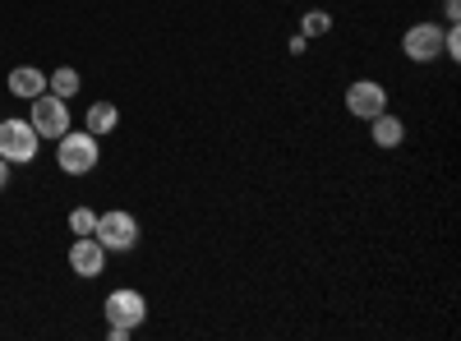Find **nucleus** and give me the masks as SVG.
I'll return each mask as SVG.
<instances>
[{
  "label": "nucleus",
  "instance_id": "nucleus-19",
  "mask_svg": "<svg viewBox=\"0 0 461 341\" xmlns=\"http://www.w3.org/2000/svg\"><path fill=\"white\" fill-rule=\"evenodd\" d=\"M10 171H14V166H10L5 157H0V189H5V184H10Z\"/></svg>",
  "mask_w": 461,
  "mask_h": 341
},
{
  "label": "nucleus",
  "instance_id": "nucleus-10",
  "mask_svg": "<svg viewBox=\"0 0 461 341\" xmlns=\"http://www.w3.org/2000/svg\"><path fill=\"white\" fill-rule=\"evenodd\" d=\"M365 125H369V139L378 148H402L406 143V121L397 116V111H378V116L365 121Z\"/></svg>",
  "mask_w": 461,
  "mask_h": 341
},
{
  "label": "nucleus",
  "instance_id": "nucleus-2",
  "mask_svg": "<svg viewBox=\"0 0 461 341\" xmlns=\"http://www.w3.org/2000/svg\"><path fill=\"white\" fill-rule=\"evenodd\" d=\"M93 236L102 240L106 254H134L139 240H143V226H139V217L125 212V208H106V212H97Z\"/></svg>",
  "mask_w": 461,
  "mask_h": 341
},
{
  "label": "nucleus",
  "instance_id": "nucleus-18",
  "mask_svg": "<svg viewBox=\"0 0 461 341\" xmlns=\"http://www.w3.org/2000/svg\"><path fill=\"white\" fill-rule=\"evenodd\" d=\"M106 337H111V341H130L134 332H130V328H115V323H106Z\"/></svg>",
  "mask_w": 461,
  "mask_h": 341
},
{
  "label": "nucleus",
  "instance_id": "nucleus-5",
  "mask_svg": "<svg viewBox=\"0 0 461 341\" xmlns=\"http://www.w3.org/2000/svg\"><path fill=\"white\" fill-rule=\"evenodd\" d=\"M28 125L37 130V139H60L69 125H74V116H69V102L65 97H56V93H42V97H32L28 102Z\"/></svg>",
  "mask_w": 461,
  "mask_h": 341
},
{
  "label": "nucleus",
  "instance_id": "nucleus-13",
  "mask_svg": "<svg viewBox=\"0 0 461 341\" xmlns=\"http://www.w3.org/2000/svg\"><path fill=\"white\" fill-rule=\"evenodd\" d=\"M300 32L310 37V42H314V37H328L332 32V14L328 10H304L300 14Z\"/></svg>",
  "mask_w": 461,
  "mask_h": 341
},
{
  "label": "nucleus",
  "instance_id": "nucleus-15",
  "mask_svg": "<svg viewBox=\"0 0 461 341\" xmlns=\"http://www.w3.org/2000/svg\"><path fill=\"white\" fill-rule=\"evenodd\" d=\"M443 60H461V28L456 23L443 28Z\"/></svg>",
  "mask_w": 461,
  "mask_h": 341
},
{
  "label": "nucleus",
  "instance_id": "nucleus-12",
  "mask_svg": "<svg viewBox=\"0 0 461 341\" xmlns=\"http://www.w3.org/2000/svg\"><path fill=\"white\" fill-rule=\"evenodd\" d=\"M79 88H84V74L74 69V65H60V69H51L47 74V93H56V97H79Z\"/></svg>",
  "mask_w": 461,
  "mask_h": 341
},
{
  "label": "nucleus",
  "instance_id": "nucleus-8",
  "mask_svg": "<svg viewBox=\"0 0 461 341\" xmlns=\"http://www.w3.org/2000/svg\"><path fill=\"white\" fill-rule=\"evenodd\" d=\"M69 273L74 277H84V282H93V277H102L106 273V249H102V240L97 236H74V245H69Z\"/></svg>",
  "mask_w": 461,
  "mask_h": 341
},
{
  "label": "nucleus",
  "instance_id": "nucleus-9",
  "mask_svg": "<svg viewBox=\"0 0 461 341\" xmlns=\"http://www.w3.org/2000/svg\"><path fill=\"white\" fill-rule=\"evenodd\" d=\"M5 88H10V97H19V102H32V97H42V93H47V74L37 69V65H19V69H10Z\"/></svg>",
  "mask_w": 461,
  "mask_h": 341
},
{
  "label": "nucleus",
  "instance_id": "nucleus-4",
  "mask_svg": "<svg viewBox=\"0 0 461 341\" xmlns=\"http://www.w3.org/2000/svg\"><path fill=\"white\" fill-rule=\"evenodd\" d=\"M102 319H106V323H115V328L139 332V328H143V319H148V295H143L139 286H115V291L102 300Z\"/></svg>",
  "mask_w": 461,
  "mask_h": 341
},
{
  "label": "nucleus",
  "instance_id": "nucleus-1",
  "mask_svg": "<svg viewBox=\"0 0 461 341\" xmlns=\"http://www.w3.org/2000/svg\"><path fill=\"white\" fill-rule=\"evenodd\" d=\"M97 162H102V139L97 134L69 125L56 139V166H60V175H93Z\"/></svg>",
  "mask_w": 461,
  "mask_h": 341
},
{
  "label": "nucleus",
  "instance_id": "nucleus-11",
  "mask_svg": "<svg viewBox=\"0 0 461 341\" xmlns=\"http://www.w3.org/2000/svg\"><path fill=\"white\" fill-rule=\"evenodd\" d=\"M84 130L97 134V139L115 134V130H121V106H115V102H93V106L84 111Z\"/></svg>",
  "mask_w": 461,
  "mask_h": 341
},
{
  "label": "nucleus",
  "instance_id": "nucleus-17",
  "mask_svg": "<svg viewBox=\"0 0 461 341\" xmlns=\"http://www.w3.org/2000/svg\"><path fill=\"white\" fill-rule=\"evenodd\" d=\"M304 51H310V37L295 32V37H291V56H304Z\"/></svg>",
  "mask_w": 461,
  "mask_h": 341
},
{
  "label": "nucleus",
  "instance_id": "nucleus-14",
  "mask_svg": "<svg viewBox=\"0 0 461 341\" xmlns=\"http://www.w3.org/2000/svg\"><path fill=\"white\" fill-rule=\"evenodd\" d=\"M93 226H97V212H93V208L79 203V208L69 212V231H74V236H93Z\"/></svg>",
  "mask_w": 461,
  "mask_h": 341
},
{
  "label": "nucleus",
  "instance_id": "nucleus-7",
  "mask_svg": "<svg viewBox=\"0 0 461 341\" xmlns=\"http://www.w3.org/2000/svg\"><path fill=\"white\" fill-rule=\"evenodd\" d=\"M346 102V116H356V121H374L378 111H388V88H383L378 79H351L341 93Z\"/></svg>",
  "mask_w": 461,
  "mask_h": 341
},
{
  "label": "nucleus",
  "instance_id": "nucleus-6",
  "mask_svg": "<svg viewBox=\"0 0 461 341\" xmlns=\"http://www.w3.org/2000/svg\"><path fill=\"white\" fill-rule=\"evenodd\" d=\"M402 56H406L411 65H434V60L443 56V23H434V19L411 23V28L402 32Z\"/></svg>",
  "mask_w": 461,
  "mask_h": 341
},
{
  "label": "nucleus",
  "instance_id": "nucleus-3",
  "mask_svg": "<svg viewBox=\"0 0 461 341\" xmlns=\"http://www.w3.org/2000/svg\"><path fill=\"white\" fill-rule=\"evenodd\" d=\"M37 148H42V139H37V130L23 116H5V121H0V157H5L10 166H32Z\"/></svg>",
  "mask_w": 461,
  "mask_h": 341
},
{
  "label": "nucleus",
  "instance_id": "nucleus-16",
  "mask_svg": "<svg viewBox=\"0 0 461 341\" xmlns=\"http://www.w3.org/2000/svg\"><path fill=\"white\" fill-rule=\"evenodd\" d=\"M461 19V0H443V23H456Z\"/></svg>",
  "mask_w": 461,
  "mask_h": 341
}]
</instances>
